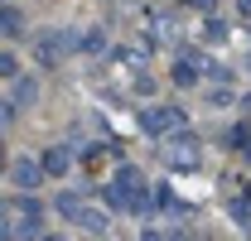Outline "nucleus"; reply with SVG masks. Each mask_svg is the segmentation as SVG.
Returning a JSON list of instances; mask_svg holds the SVG:
<instances>
[{
	"label": "nucleus",
	"mask_w": 251,
	"mask_h": 241,
	"mask_svg": "<svg viewBox=\"0 0 251 241\" xmlns=\"http://www.w3.org/2000/svg\"><path fill=\"white\" fill-rule=\"evenodd\" d=\"M0 164H5V150H0Z\"/></svg>",
	"instance_id": "9"
},
{
	"label": "nucleus",
	"mask_w": 251,
	"mask_h": 241,
	"mask_svg": "<svg viewBox=\"0 0 251 241\" xmlns=\"http://www.w3.org/2000/svg\"><path fill=\"white\" fill-rule=\"evenodd\" d=\"M0 241H15V227H10V208H0Z\"/></svg>",
	"instance_id": "7"
},
{
	"label": "nucleus",
	"mask_w": 251,
	"mask_h": 241,
	"mask_svg": "<svg viewBox=\"0 0 251 241\" xmlns=\"http://www.w3.org/2000/svg\"><path fill=\"white\" fill-rule=\"evenodd\" d=\"M34 96H39V82L34 77H15V106H29Z\"/></svg>",
	"instance_id": "3"
},
{
	"label": "nucleus",
	"mask_w": 251,
	"mask_h": 241,
	"mask_svg": "<svg viewBox=\"0 0 251 241\" xmlns=\"http://www.w3.org/2000/svg\"><path fill=\"white\" fill-rule=\"evenodd\" d=\"M10 174H15V188H20V193H34V188L44 183V164H34V159H15Z\"/></svg>",
	"instance_id": "1"
},
{
	"label": "nucleus",
	"mask_w": 251,
	"mask_h": 241,
	"mask_svg": "<svg viewBox=\"0 0 251 241\" xmlns=\"http://www.w3.org/2000/svg\"><path fill=\"white\" fill-rule=\"evenodd\" d=\"M20 116V106H15V101H5V96H0V125H10V120Z\"/></svg>",
	"instance_id": "6"
},
{
	"label": "nucleus",
	"mask_w": 251,
	"mask_h": 241,
	"mask_svg": "<svg viewBox=\"0 0 251 241\" xmlns=\"http://www.w3.org/2000/svg\"><path fill=\"white\" fill-rule=\"evenodd\" d=\"M25 34V10L20 5H0V39H20Z\"/></svg>",
	"instance_id": "2"
},
{
	"label": "nucleus",
	"mask_w": 251,
	"mask_h": 241,
	"mask_svg": "<svg viewBox=\"0 0 251 241\" xmlns=\"http://www.w3.org/2000/svg\"><path fill=\"white\" fill-rule=\"evenodd\" d=\"M68 169V150H49L44 154V174H63Z\"/></svg>",
	"instance_id": "4"
},
{
	"label": "nucleus",
	"mask_w": 251,
	"mask_h": 241,
	"mask_svg": "<svg viewBox=\"0 0 251 241\" xmlns=\"http://www.w3.org/2000/svg\"><path fill=\"white\" fill-rule=\"evenodd\" d=\"M39 241H68V237H53V232H49V237H39Z\"/></svg>",
	"instance_id": "8"
},
{
	"label": "nucleus",
	"mask_w": 251,
	"mask_h": 241,
	"mask_svg": "<svg viewBox=\"0 0 251 241\" xmlns=\"http://www.w3.org/2000/svg\"><path fill=\"white\" fill-rule=\"evenodd\" d=\"M0 77H20V58L10 48H0Z\"/></svg>",
	"instance_id": "5"
}]
</instances>
